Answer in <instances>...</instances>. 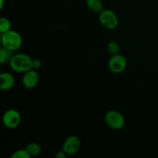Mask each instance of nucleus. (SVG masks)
Segmentation results:
<instances>
[{
    "label": "nucleus",
    "mask_w": 158,
    "mask_h": 158,
    "mask_svg": "<svg viewBox=\"0 0 158 158\" xmlns=\"http://www.w3.org/2000/svg\"><path fill=\"white\" fill-rule=\"evenodd\" d=\"M9 66L14 72L24 73L32 69V59L26 53L15 54L9 62Z\"/></svg>",
    "instance_id": "nucleus-1"
},
{
    "label": "nucleus",
    "mask_w": 158,
    "mask_h": 158,
    "mask_svg": "<svg viewBox=\"0 0 158 158\" xmlns=\"http://www.w3.org/2000/svg\"><path fill=\"white\" fill-rule=\"evenodd\" d=\"M1 34L2 46L14 52L21 48L23 45V38L18 32L11 29Z\"/></svg>",
    "instance_id": "nucleus-2"
},
{
    "label": "nucleus",
    "mask_w": 158,
    "mask_h": 158,
    "mask_svg": "<svg viewBox=\"0 0 158 158\" xmlns=\"http://www.w3.org/2000/svg\"><path fill=\"white\" fill-rule=\"evenodd\" d=\"M104 121L110 128L115 131H119L123 128L126 122L124 116L115 110L106 112L104 116Z\"/></svg>",
    "instance_id": "nucleus-3"
},
{
    "label": "nucleus",
    "mask_w": 158,
    "mask_h": 158,
    "mask_svg": "<svg viewBox=\"0 0 158 158\" xmlns=\"http://www.w3.org/2000/svg\"><path fill=\"white\" fill-rule=\"evenodd\" d=\"M100 24L106 29L114 30L119 25V19L117 14L110 9H104L99 14Z\"/></svg>",
    "instance_id": "nucleus-4"
},
{
    "label": "nucleus",
    "mask_w": 158,
    "mask_h": 158,
    "mask_svg": "<svg viewBox=\"0 0 158 158\" xmlns=\"http://www.w3.org/2000/svg\"><path fill=\"white\" fill-rule=\"evenodd\" d=\"M21 114L15 109H9L3 114L2 123L8 129H15L21 123Z\"/></svg>",
    "instance_id": "nucleus-5"
},
{
    "label": "nucleus",
    "mask_w": 158,
    "mask_h": 158,
    "mask_svg": "<svg viewBox=\"0 0 158 158\" xmlns=\"http://www.w3.org/2000/svg\"><path fill=\"white\" fill-rule=\"evenodd\" d=\"M127 66V61L126 57L120 53L111 56L108 61V68L113 73H121L126 69Z\"/></svg>",
    "instance_id": "nucleus-6"
},
{
    "label": "nucleus",
    "mask_w": 158,
    "mask_h": 158,
    "mask_svg": "<svg viewBox=\"0 0 158 158\" xmlns=\"http://www.w3.org/2000/svg\"><path fill=\"white\" fill-rule=\"evenodd\" d=\"M80 147H81L80 139L77 136L71 135L64 140L62 146V150H63L68 156H72L80 151Z\"/></svg>",
    "instance_id": "nucleus-7"
},
{
    "label": "nucleus",
    "mask_w": 158,
    "mask_h": 158,
    "mask_svg": "<svg viewBox=\"0 0 158 158\" xmlns=\"http://www.w3.org/2000/svg\"><path fill=\"white\" fill-rule=\"evenodd\" d=\"M39 80H40V76L36 69H32L23 73L22 84L26 89H33L38 84Z\"/></svg>",
    "instance_id": "nucleus-8"
},
{
    "label": "nucleus",
    "mask_w": 158,
    "mask_h": 158,
    "mask_svg": "<svg viewBox=\"0 0 158 158\" xmlns=\"http://www.w3.org/2000/svg\"><path fill=\"white\" fill-rule=\"evenodd\" d=\"M15 77L11 73L3 72L0 74V89L7 91L15 86Z\"/></svg>",
    "instance_id": "nucleus-9"
},
{
    "label": "nucleus",
    "mask_w": 158,
    "mask_h": 158,
    "mask_svg": "<svg viewBox=\"0 0 158 158\" xmlns=\"http://www.w3.org/2000/svg\"><path fill=\"white\" fill-rule=\"evenodd\" d=\"M86 5L88 9L94 13L100 14L104 9L101 0H86Z\"/></svg>",
    "instance_id": "nucleus-10"
},
{
    "label": "nucleus",
    "mask_w": 158,
    "mask_h": 158,
    "mask_svg": "<svg viewBox=\"0 0 158 158\" xmlns=\"http://www.w3.org/2000/svg\"><path fill=\"white\" fill-rule=\"evenodd\" d=\"M14 55H15L14 51L2 46V47L0 48V63L2 64H4L5 63H7V62L9 63Z\"/></svg>",
    "instance_id": "nucleus-11"
},
{
    "label": "nucleus",
    "mask_w": 158,
    "mask_h": 158,
    "mask_svg": "<svg viewBox=\"0 0 158 158\" xmlns=\"http://www.w3.org/2000/svg\"><path fill=\"white\" fill-rule=\"evenodd\" d=\"M26 149L31 157H36V156L40 155L42 151V148L40 144L35 143V142L28 143L26 147Z\"/></svg>",
    "instance_id": "nucleus-12"
},
{
    "label": "nucleus",
    "mask_w": 158,
    "mask_h": 158,
    "mask_svg": "<svg viewBox=\"0 0 158 158\" xmlns=\"http://www.w3.org/2000/svg\"><path fill=\"white\" fill-rule=\"evenodd\" d=\"M107 52L110 56L117 55L120 52V46L117 42L111 41L107 45Z\"/></svg>",
    "instance_id": "nucleus-13"
},
{
    "label": "nucleus",
    "mask_w": 158,
    "mask_h": 158,
    "mask_svg": "<svg viewBox=\"0 0 158 158\" xmlns=\"http://www.w3.org/2000/svg\"><path fill=\"white\" fill-rule=\"evenodd\" d=\"M12 29V23L9 19L6 17H2L0 19V32L1 33L6 32Z\"/></svg>",
    "instance_id": "nucleus-14"
},
{
    "label": "nucleus",
    "mask_w": 158,
    "mask_h": 158,
    "mask_svg": "<svg viewBox=\"0 0 158 158\" xmlns=\"http://www.w3.org/2000/svg\"><path fill=\"white\" fill-rule=\"evenodd\" d=\"M31 156L26 151V149H19L14 151L13 154L11 155V158H30Z\"/></svg>",
    "instance_id": "nucleus-15"
},
{
    "label": "nucleus",
    "mask_w": 158,
    "mask_h": 158,
    "mask_svg": "<svg viewBox=\"0 0 158 158\" xmlns=\"http://www.w3.org/2000/svg\"><path fill=\"white\" fill-rule=\"evenodd\" d=\"M42 66V61L40 59H32V69H39Z\"/></svg>",
    "instance_id": "nucleus-16"
},
{
    "label": "nucleus",
    "mask_w": 158,
    "mask_h": 158,
    "mask_svg": "<svg viewBox=\"0 0 158 158\" xmlns=\"http://www.w3.org/2000/svg\"><path fill=\"white\" fill-rule=\"evenodd\" d=\"M67 154H66L63 150H61V151H59L56 154H55V157L56 158H66L67 157Z\"/></svg>",
    "instance_id": "nucleus-17"
},
{
    "label": "nucleus",
    "mask_w": 158,
    "mask_h": 158,
    "mask_svg": "<svg viewBox=\"0 0 158 158\" xmlns=\"http://www.w3.org/2000/svg\"><path fill=\"white\" fill-rule=\"evenodd\" d=\"M3 6H4V0H0V9H2Z\"/></svg>",
    "instance_id": "nucleus-18"
}]
</instances>
